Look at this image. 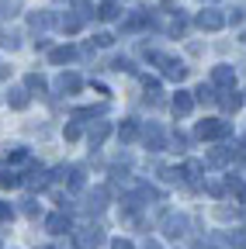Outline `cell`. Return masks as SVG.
<instances>
[{
    "label": "cell",
    "instance_id": "6da1fadb",
    "mask_svg": "<svg viewBox=\"0 0 246 249\" xmlns=\"http://www.w3.org/2000/svg\"><path fill=\"white\" fill-rule=\"evenodd\" d=\"M146 55H149V62H156V66L163 70V76H170V80H184V76H188V66H184L180 59L163 55V52H149V49H146Z\"/></svg>",
    "mask_w": 246,
    "mask_h": 249
},
{
    "label": "cell",
    "instance_id": "7a4b0ae2",
    "mask_svg": "<svg viewBox=\"0 0 246 249\" xmlns=\"http://www.w3.org/2000/svg\"><path fill=\"white\" fill-rule=\"evenodd\" d=\"M229 132H232V124L219 121V118H205V121H198V128H194L198 139H226Z\"/></svg>",
    "mask_w": 246,
    "mask_h": 249
},
{
    "label": "cell",
    "instance_id": "3957f363",
    "mask_svg": "<svg viewBox=\"0 0 246 249\" xmlns=\"http://www.w3.org/2000/svg\"><path fill=\"white\" fill-rule=\"evenodd\" d=\"M73 246L76 249H101L104 246V232L94 225V229H80V232H73Z\"/></svg>",
    "mask_w": 246,
    "mask_h": 249
},
{
    "label": "cell",
    "instance_id": "277c9868",
    "mask_svg": "<svg viewBox=\"0 0 246 249\" xmlns=\"http://www.w3.org/2000/svg\"><path fill=\"white\" fill-rule=\"evenodd\" d=\"M142 142H146V149H152V152L167 149V142H163V128H160L156 121H149L146 128H142Z\"/></svg>",
    "mask_w": 246,
    "mask_h": 249
},
{
    "label": "cell",
    "instance_id": "5b68a950",
    "mask_svg": "<svg viewBox=\"0 0 246 249\" xmlns=\"http://www.w3.org/2000/svg\"><path fill=\"white\" fill-rule=\"evenodd\" d=\"M184 229H188V218H184V214H163V235L180 239Z\"/></svg>",
    "mask_w": 246,
    "mask_h": 249
},
{
    "label": "cell",
    "instance_id": "8992f818",
    "mask_svg": "<svg viewBox=\"0 0 246 249\" xmlns=\"http://www.w3.org/2000/svg\"><path fill=\"white\" fill-rule=\"evenodd\" d=\"M194 21H198V28H201V31H219V28L226 24V18H222L219 11H201Z\"/></svg>",
    "mask_w": 246,
    "mask_h": 249
},
{
    "label": "cell",
    "instance_id": "52a82bcc",
    "mask_svg": "<svg viewBox=\"0 0 246 249\" xmlns=\"http://www.w3.org/2000/svg\"><path fill=\"white\" fill-rule=\"evenodd\" d=\"M80 87H83V80H80L76 73H59V76H56V90H59V93H76Z\"/></svg>",
    "mask_w": 246,
    "mask_h": 249
},
{
    "label": "cell",
    "instance_id": "ba28073f",
    "mask_svg": "<svg viewBox=\"0 0 246 249\" xmlns=\"http://www.w3.org/2000/svg\"><path fill=\"white\" fill-rule=\"evenodd\" d=\"M191 111H194V97H191L188 90H177V97H173V114H177V118H188Z\"/></svg>",
    "mask_w": 246,
    "mask_h": 249
},
{
    "label": "cell",
    "instance_id": "9c48e42d",
    "mask_svg": "<svg viewBox=\"0 0 246 249\" xmlns=\"http://www.w3.org/2000/svg\"><path fill=\"white\" fill-rule=\"evenodd\" d=\"M45 229H49L52 235H63V232H70V214H66V211L49 214V218H45Z\"/></svg>",
    "mask_w": 246,
    "mask_h": 249
},
{
    "label": "cell",
    "instance_id": "30bf717a",
    "mask_svg": "<svg viewBox=\"0 0 246 249\" xmlns=\"http://www.w3.org/2000/svg\"><path fill=\"white\" fill-rule=\"evenodd\" d=\"M104 201H108V191H104V187H97V191H90V194H87V204H83V211H87V214H94V211H104Z\"/></svg>",
    "mask_w": 246,
    "mask_h": 249
},
{
    "label": "cell",
    "instance_id": "8fae6325",
    "mask_svg": "<svg viewBox=\"0 0 246 249\" xmlns=\"http://www.w3.org/2000/svg\"><path fill=\"white\" fill-rule=\"evenodd\" d=\"M232 80H236V70H232V66H215V70H211V83L232 87Z\"/></svg>",
    "mask_w": 246,
    "mask_h": 249
},
{
    "label": "cell",
    "instance_id": "7c38bea8",
    "mask_svg": "<svg viewBox=\"0 0 246 249\" xmlns=\"http://www.w3.org/2000/svg\"><path fill=\"white\" fill-rule=\"evenodd\" d=\"M108 135H111V124H108V121H97L94 128H90V145H94V149H101Z\"/></svg>",
    "mask_w": 246,
    "mask_h": 249
},
{
    "label": "cell",
    "instance_id": "4fadbf2b",
    "mask_svg": "<svg viewBox=\"0 0 246 249\" xmlns=\"http://www.w3.org/2000/svg\"><path fill=\"white\" fill-rule=\"evenodd\" d=\"M229 160H232V149H226V145H222V149H211V152L205 156V163H208V166H226Z\"/></svg>",
    "mask_w": 246,
    "mask_h": 249
},
{
    "label": "cell",
    "instance_id": "5bb4252c",
    "mask_svg": "<svg viewBox=\"0 0 246 249\" xmlns=\"http://www.w3.org/2000/svg\"><path fill=\"white\" fill-rule=\"evenodd\" d=\"M219 104H222L226 111H239V107H243V97L229 87V90H222V93H219Z\"/></svg>",
    "mask_w": 246,
    "mask_h": 249
},
{
    "label": "cell",
    "instance_id": "9a60e30c",
    "mask_svg": "<svg viewBox=\"0 0 246 249\" xmlns=\"http://www.w3.org/2000/svg\"><path fill=\"white\" fill-rule=\"evenodd\" d=\"M118 14H121V7L114 4V0H101V7H97L94 18H97V21H114Z\"/></svg>",
    "mask_w": 246,
    "mask_h": 249
},
{
    "label": "cell",
    "instance_id": "2e32d148",
    "mask_svg": "<svg viewBox=\"0 0 246 249\" xmlns=\"http://www.w3.org/2000/svg\"><path fill=\"white\" fill-rule=\"evenodd\" d=\"M28 24H32L35 31H38V28H52V24H56V14H52V11H35L32 18H28Z\"/></svg>",
    "mask_w": 246,
    "mask_h": 249
},
{
    "label": "cell",
    "instance_id": "e0dca14e",
    "mask_svg": "<svg viewBox=\"0 0 246 249\" xmlns=\"http://www.w3.org/2000/svg\"><path fill=\"white\" fill-rule=\"evenodd\" d=\"M118 139H121V145L135 142V139H139V124H135V121H121V128H118Z\"/></svg>",
    "mask_w": 246,
    "mask_h": 249
},
{
    "label": "cell",
    "instance_id": "ac0fdd59",
    "mask_svg": "<svg viewBox=\"0 0 246 249\" xmlns=\"http://www.w3.org/2000/svg\"><path fill=\"white\" fill-rule=\"evenodd\" d=\"M49 59L56 62V66H63V62L76 59V49H73V45H63V49H52V52H49Z\"/></svg>",
    "mask_w": 246,
    "mask_h": 249
},
{
    "label": "cell",
    "instance_id": "d6986e66",
    "mask_svg": "<svg viewBox=\"0 0 246 249\" xmlns=\"http://www.w3.org/2000/svg\"><path fill=\"white\" fill-rule=\"evenodd\" d=\"M7 101H11V107L24 111V107H28V87H18V90H11V93H7Z\"/></svg>",
    "mask_w": 246,
    "mask_h": 249
},
{
    "label": "cell",
    "instance_id": "ffe728a7",
    "mask_svg": "<svg viewBox=\"0 0 246 249\" xmlns=\"http://www.w3.org/2000/svg\"><path fill=\"white\" fill-rule=\"evenodd\" d=\"M49 173L45 170H38V173H32V177H28V187H32V191H45V187H49Z\"/></svg>",
    "mask_w": 246,
    "mask_h": 249
},
{
    "label": "cell",
    "instance_id": "44dd1931",
    "mask_svg": "<svg viewBox=\"0 0 246 249\" xmlns=\"http://www.w3.org/2000/svg\"><path fill=\"white\" fill-rule=\"evenodd\" d=\"M80 24H83V18H76V14H70V18H63V21H59V28H63L66 35H76V31H80Z\"/></svg>",
    "mask_w": 246,
    "mask_h": 249
},
{
    "label": "cell",
    "instance_id": "7402d4cb",
    "mask_svg": "<svg viewBox=\"0 0 246 249\" xmlns=\"http://www.w3.org/2000/svg\"><path fill=\"white\" fill-rule=\"evenodd\" d=\"M24 87H28V90L45 93V87H49V83H45V76H38V73H28V76H24Z\"/></svg>",
    "mask_w": 246,
    "mask_h": 249
},
{
    "label": "cell",
    "instance_id": "603a6c76",
    "mask_svg": "<svg viewBox=\"0 0 246 249\" xmlns=\"http://www.w3.org/2000/svg\"><path fill=\"white\" fill-rule=\"evenodd\" d=\"M142 24H149V14H132L125 24H121V31H135V28H142Z\"/></svg>",
    "mask_w": 246,
    "mask_h": 249
},
{
    "label": "cell",
    "instance_id": "cb8c5ba5",
    "mask_svg": "<svg viewBox=\"0 0 246 249\" xmlns=\"http://www.w3.org/2000/svg\"><path fill=\"white\" fill-rule=\"evenodd\" d=\"M63 173H70V177H63V180H70V187H83V170H80V166H70V170H63Z\"/></svg>",
    "mask_w": 246,
    "mask_h": 249
},
{
    "label": "cell",
    "instance_id": "d4e9b609",
    "mask_svg": "<svg viewBox=\"0 0 246 249\" xmlns=\"http://www.w3.org/2000/svg\"><path fill=\"white\" fill-rule=\"evenodd\" d=\"M194 101H219V93H215L211 87H205V83H201V87L194 90Z\"/></svg>",
    "mask_w": 246,
    "mask_h": 249
},
{
    "label": "cell",
    "instance_id": "484cf974",
    "mask_svg": "<svg viewBox=\"0 0 246 249\" xmlns=\"http://www.w3.org/2000/svg\"><path fill=\"white\" fill-rule=\"evenodd\" d=\"M0 45H4V49H11V52H14V49L21 45V38L14 35V31H4V35H0Z\"/></svg>",
    "mask_w": 246,
    "mask_h": 249
},
{
    "label": "cell",
    "instance_id": "4316f807",
    "mask_svg": "<svg viewBox=\"0 0 246 249\" xmlns=\"http://www.w3.org/2000/svg\"><path fill=\"white\" fill-rule=\"evenodd\" d=\"M18 11H21V7L14 4V0H0V18H14Z\"/></svg>",
    "mask_w": 246,
    "mask_h": 249
},
{
    "label": "cell",
    "instance_id": "83f0119b",
    "mask_svg": "<svg viewBox=\"0 0 246 249\" xmlns=\"http://www.w3.org/2000/svg\"><path fill=\"white\" fill-rule=\"evenodd\" d=\"M21 183V177L18 173H7V170H0V187H18Z\"/></svg>",
    "mask_w": 246,
    "mask_h": 249
},
{
    "label": "cell",
    "instance_id": "f1b7e54d",
    "mask_svg": "<svg viewBox=\"0 0 246 249\" xmlns=\"http://www.w3.org/2000/svg\"><path fill=\"white\" fill-rule=\"evenodd\" d=\"M111 70H118V73H135L132 59H114V62H111Z\"/></svg>",
    "mask_w": 246,
    "mask_h": 249
},
{
    "label": "cell",
    "instance_id": "f546056e",
    "mask_svg": "<svg viewBox=\"0 0 246 249\" xmlns=\"http://www.w3.org/2000/svg\"><path fill=\"white\" fill-rule=\"evenodd\" d=\"M97 114H104V104H101V107H80L73 118H97Z\"/></svg>",
    "mask_w": 246,
    "mask_h": 249
},
{
    "label": "cell",
    "instance_id": "4dcf8cb0",
    "mask_svg": "<svg viewBox=\"0 0 246 249\" xmlns=\"http://www.w3.org/2000/svg\"><path fill=\"white\" fill-rule=\"evenodd\" d=\"M229 242H232V246H239V249H246V229L232 232V235H229Z\"/></svg>",
    "mask_w": 246,
    "mask_h": 249
},
{
    "label": "cell",
    "instance_id": "1f68e13d",
    "mask_svg": "<svg viewBox=\"0 0 246 249\" xmlns=\"http://www.w3.org/2000/svg\"><path fill=\"white\" fill-rule=\"evenodd\" d=\"M24 156H28V152H24L21 145H14V149H7V160H11V163H21V160H24Z\"/></svg>",
    "mask_w": 246,
    "mask_h": 249
},
{
    "label": "cell",
    "instance_id": "d6a6232c",
    "mask_svg": "<svg viewBox=\"0 0 246 249\" xmlns=\"http://www.w3.org/2000/svg\"><path fill=\"white\" fill-rule=\"evenodd\" d=\"M11 218H14V208L0 201V222H11Z\"/></svg>",
    "mask_w": 246,
    "mask_h": 249
},
{
    "label": "cell",
    "instance_id": "836d02e7",
    "mask_svg": "<svg viewBox=\"0 0 246 249\" xmlns=\"http://www.w3.org/2000/svg\"><path fill=\"white\" fill-rule=\"evenodd\" d=\"M229 21H232V24H243V21H246V11H243V7H232Z\"/></svg>",
    "mask_w": 246,
    "mask_h": 249
},
{
    "label": "cell",
    "instance_id": "e575fe53",
    "mask_svg": "<svg viewBox=\"0 0 246 249\" xmlns=\"http://www.w3.org/2000/svg\"><path fill=\"white\" fill-rule=\"evenodd\" d=\"M80 139V124H66V142H76Z\"/></svg>",
    "mask_w": 246,
    "mask_h": 249
},
{
    "label": "cell",
    "instance_id": "d590c367",
    "mask_svg": "<svg viewBox=\"0 0 246 249\" xmlns=\"http://www.w3.org/2000/svg\"><path fill=\"white\" fill-rule=\"evenodd\" d=\"M184 28H188V24H184V18L177 14V21H173V28H170V31H173V35H184Z\"/></svg>",
    "mask_w": 246,
    "mask_h": 249
},
{
    "label": "cell",
    "instance_id": "8d00e7d4",
    "mask_svg": "<svg viewBox=\"0 0 246 249\" xmlns=\"http://www.w3.org/2000/svg\"><path fill=\"white\" fill-rule=\"evenodd\" d=\"M111 249H135V246H132L129 239H114V242H111Z\"/></svg>",
    "mask_w": 246,
    "mask_h": 249
},
{
    "label": "cell",
    "instance_id": "74e56055",
    "mask_svg": "<svg viewBox=\"0 0 246 249\" xmlns=\"http://www.w3.org/2000/svg\"><path fill=\"white\" fill-rule=\"evenodd\" d=\"M114 42V35H108V31H101V35H97V45H111Z\"/></svg>",
    "mask_w": 246,
    "mask_h": 249
},
{
    "label": "cell",
    "instance_id": "f35d334b",
    "mask_svg": "<svg viewBox=\"0 0 246 249\" xmlns=\"http://www.w3.org/2000/svg\"><path fill=\"white\" fill-rule=\"evenodd\" d=\"M146 249H160V246H156V242H149V246H146Z\"/></svg>",
    "mask_w": 246,
    "mask_h": 249
},
{
    "label": "cell",
    "instance_id": "ab89813d",
    "mask_svg": "<svg viewBox=\"0 0 246 249\" xmlns=\"http://www.w3.org/2000/svg\"><path fill=\"white\" fill-rule=\"evenodd\" d=\"M243 42H246V35H243Z\"/></svg>",
    "mask_w": 246,
    "mask_h": 249
},
{
    "label": "cell",
    "instance_id": "60d3db41",
    "mask_svg": "<svg viewBox=\"0 0 246 249\" xmlns=\"http://www.w3.org/2000/svg\"><path fill=\"white\" fill-rule=\"evenodd\" d=\"M243 142H246V135H243Z\"/></svg>",
    "mask_w": 246,
    "mask_h": 249
}]
</instances>
